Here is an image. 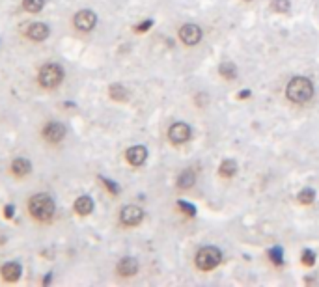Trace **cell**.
<instances>
[{"label":"cell","instance_id":"1","mask_svg":"<svg viewBox=\"0 0 319 287\" xmlns=\"http://www.w3.org/2000/svg\"><path fill=\"white\" fill-rule=\"evenodd\" d=\"M56 211V203L52 200L51 194L47 192H38V194L30 196L28 200V213L36 222H49L54 216Z\"/></svg>","mask_w":319,"mask_h":287},{"label":"cell","instance_id":"2","mask_svg":"<svg viewBox=\"0 0 319 287\" xmlns=\"http://www.w3.org/2000/svg\"><path fill=\"white\" fill-rule=\"evenodd\" d=\"M64 67L56 62H49V64L41 65L38 71V84L39 88H43V90L51 91V90H56L62 82H64Z\"/></svg>","mask_w":319,"mask_h":287},{"label":"cell","instance_id":"3","mask_svg":"<svg viewBox=\"0 0 319 287\" xmlns=\"http://www.w3.org/2000/svg\"><path fill=\"white\" fill-rule=\"evenodd\" d=\"M286 93L293 103H306L313 95V84L306 77H295L286 86Z\"/></svg>","mask_w":319,"mask_h":287},{"label":"cell","instance_id":"4","mask_svg":"<svg viewBox=\"0 0 319 287\" xmlns=\"http://www.w3.org/2000/svg\"><path fill=\"white\" fill-rule=\"evenodd\" d=\"M222 261L221 250L215 246H205L196 254V267L202 270H213Z\"/></svg>","mask_w":319,"mask_h":287},{"label":"cell","instance_id":"5","mask_svg":"<svg viewBox=\"0 0 319 287\" xmlns=\"http://www.w3.org/2000/svg\"><path fill=\"white\" fill-rule=\"evenodd\" d=\"M65 134H67V129L60 121H47L41 127V138L47 144H60L65 138Z\"/></svg>","mask_w":319,"mask_h":287},{"label":"cell","instance_id":"6","mask_svg":"<svg viewBox=\"0 0 319 287\" xmlns=\"http://www.w3.org/2000/svg\"><path fill=\"white\" fill-rule=\"evenodd\" d=\"M97 25V15L91 10H80L73 15V26L78 32H91Z\"/></svg>","mask_w":319,"mask_h":287},{"label":"cell","instance_id":"7","mask_svg":"<svg viewBox=\"0 0 319 287\" xmlns=\"http://www.w3.org/2000/svg\"><path fill=\"white\" fill-rule=\"evenodd\" d=\"M144 218V211L137 205H127V207L122 209V213H120V222L124 224V226H138Z\"/></svg>","mask_w":319,"mask_h":287},{"label":"cell","instance_id":"8","mask_svg":"<svg viewBox=\"0 0 319 287\" xmlns=\"http://www.w3.org/2000/svg\"><path fill=\"white\" fill-rule=\"evenodd\" d=\"M25 36L30 41H34V43H41V41H45L51 36V28L45 23H32V25L26 28Z\"/></svg>","mask_w":319,"mask_h":287},{"label":"cell","instance_id":"9","mask_svg":"<svg viewBox=\"0 0 319 287\" xmlns=\"http://www.w3.org/2000/svg\"><path fill=\"white\" fill-rule=\"evenodd\" d=\"M21 274H23V267H21L17 261H8L0 267V278L6 281V283H15L19 281Z\"/></svg>","mask_w":319,"mask_h":287},{"label":"cell","instance_id":"10","mask_svg":"<svg viewBox=\"0 0 319 287\" xmlns=\"http://www.w3.org/2000/svg\"><path fill=\"white\" fill-rule=\"evenodd\" d=\"M168 138L172 144H183L187 142L190 138V127L187 123H183V121H177L170 127L168 130Z\"/></svg>","mask_w":319,"mask_h":287},{"label":"cell","instance_id":"11","mask_svg":"<svg viewBox=\"0 0 319 287\" xmlns=\"http://www.w3.org/2000/svg\"><path fill=\"white\" fill-rule=\"evenodd\" d=\"M179 38L185 45H196L202 39V28L198 25H185L179 30Z\"/></svg>","mask_w":319,"mask_h":287},{"label":"cell","instance_id":"12","mask_svg":"<svg viewBox=\"0 0 319 287\" xmlns=\"http://www.w3.org/2000/svg\"><path fill=\"white\" fill-rule=\"evenodd\" d=\"M10 172H12L13 177H17V179H25V177L30 176V172H32V163H30L28 159L17 157V159L10 164Z\"/></svg>","mask_w":319,"mask_h":287},{"label":"cell","instance_id":"13","mask_svg":"<svg viewBox=\"0 0 319 287\" xmlns=\"http://www.w3.org/2000/svg\"><path fill=\"white\" fill-rule=\"evenodd\" d=\"M125 159L131 166H142L148 159V150L144 146H133L129 150L125 151Z\"/></svg>","mask_w":319,"mask_h":287},{"label":"cell","instance_id":"14","mask_svg":"<svg viewBox=\"0 0 319 287\" xmlns=\"http://www.w3.org/2000/svg\"><path fill=\"white\" fill-rule=\"evenodd\" d=\"M73 209L80 216L90 215L91 211H93V200H91L90 196H78L77 200H75V203H73Z\"/></svg>","mask_w":319,"mask_h":287},{"label":"cell","instance_id":"15","mask_svg":"<svg viewBox=\"0 0 319 287\" xmlns=\"http://www.w3.org/2000/svg\"><path fill=\"white\" fill-rule=\"evenodd\" d=\"M116 270L120 276H135V274L138 272L137 259H133V257H124V259L118 263Z\"/></svg>","mask_w":319,"mask_h":287},{"label":"cell","instance_id":"16","mask_svg":"<svg viewBox=\"0 0 319 287\" xmlns=\"http://www.w3.org/2000/svg\"><path fill=\"white\" fill-rule=\"evenodd\" d=\"M196 181V176L192 170H185L181 176H179V179H177V187L179 189H190L192 185H194Z\"/></svg>","mask_w":319,"mask_h":287},{"label":"cell","instance_id":"17","mask_svg":"<svg viewBox=\"0 0 319 287\" xmlns=\"http://www.w3.org/2000/svg\"><path fill=\"white\" fill-rule=\"evenodd\" d=\"M45 6V0H23V10L26 13H39Z\"/></svg>","mask_w":319,"mask_h":287},{"label":"cell","instance_id":"18","mask_svg":"<svg viewBox=\"0 0 319 287\" xmlns=\"http://www.w3.org/2000/svg\"><path fill=\"white\" fill-rule=\"evenodd\" d=\"M219 73H221L224 78H228V80H234L235 75H237V69H235L234 64H230V62H224V64H221V67H219Z\"/></svg>","mask_w":319,"mask_h":287},{"label":"cell","instance_id":"19","mask_svg":"<svg viewBox=\"0 0 319 287\" xmlns=\"http://www.w3.org/2000/svg\"><path fill=\"white\" fill-rule=\"evenodd\" d=\"M221 176L222 177H232L237 172V164L234 163V161H224V163L221 164Z\"/></svg>","mask_w":319,"mask_h":287},{"label":"cell","instance_id":"20","mask_svg":"<svg viewBox=\"0 0 319 287\" xmlns=\"http://www.w3.org/2000/svg\"><path fill=\"white\" fill-rule=\"evenodd\" d=\"M109 93H111V97L116 99V101H124V99H127V90L120 84H112Z\"/></svg>","mask_w":319,"mask_h":287},{"label":"cell","instance_id":"21","mask_svg":"<svg viewBox=\"0 0 319 287\" xmlns=\"http://www.w3.org/2000/svg\"><path fill=\"white\" fill-rule=\"evenodd\" d=\"M313 198H315V192L312 189H304L299 192V202L300 203H312Z\"/></svg>","mask_w":319,"mask_h":287},{"label":"cell","instance_id":"22","mask_svg":"<svg viewBox=\"0 0 319 287\" xmlns=\"http://www.w3.org/2000/svg\"><path fill=\"white\" fill-rule=\"evenodd\" d=\"M273 10L278 13H286L289 10V0H273Z\"/></svg>","mask_w":319,"mask_h":287},{"label":"cell","instance_id":"23","mask_svg":"<svg viewBox=\"0 0 319 287\" xmlns=\"http://www.w3.org/2000/svg\"><path fill=\"white\" fill-rule=\"evenodd\" d=\"M302 263L308 265V267H312L313 263H315V254H313L312 250H304L302 252Z\"/></svg>","mask_w":319,"mask_h":287},{"label":"cell","instance_id":"24","mask_svg":"<svg viewBox=\"0 0 319 287\" xmlns=\"http://www.w3.org/2000/svg\"><path fill=\"white\" fill-rule=\"evenodd\" d=\"M271 259H274V263L282 265V250H280V248H274V250H271Z\"/></svg>","mask_w":319,"mask_h":287},{"label":"cell","instance_id":"25","mask_svg":"<svg viewBox=\"0 0 319 287\" xmlns=\"http://www.w3.org/2000/svg\"><path fill=\"white\" fill-rule=\"evenodd\" d=\"M103 183H104V187L111 190L112 194H118V192H120V189H118L116 185H114V181H111V179H103Z\"/></svg>","mask_w":319,"mask_h":287},{"label":"cell","instance_id":"26","mask_svg":"<svg viewBox=\"0 0 319 287\" xmlns=\"http://www.w3.org/2000/svg\"><path fill=\"white\" fill-rule=\"evenodd\" d=\"M179 207L185 209V211H187V215H190V216H192V215L196 213V209L192 207V205H189L187 202H179Z\"/></svg>","mask_w":319,"mask_h":287},{"label":"cell","instance_id":"27","mask_svg":"<svg viewBox=\"0 0 319 287\" xmlns=\"http://www.w3.org/2000/svg\"><path fill=\"white\" fill-rule=\"evenodd\" d=\"M151 25H153V21H151V19L144 21L142 25H140V26H137V30H138V32H144V30H148V28H150Z\"/></svg>","mask_w":319,"mask_h":287},{"label":"cell","instance_id":"28","mask_svg":"<svg viewBox=\"0 0 319 287\" xmlns=\"http://www.w3.org/2000/svg\"><path fill=\"white\" fill-rule=\"evenodd\" d=\"M4 211H6V218H10V216H13V207H10V205H8V207L4 209Z\"/></svg>","mask_w":319,"mask_h":287}]
</instances>
